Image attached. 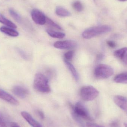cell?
Listing matches in <instances>:
<instances>
[{"label": "cell", "mask_w": 127, "mask_h": 127, "mask_svg": "<svg viewBox=\"0 0 127 127\" xmlns=\"http://www.w3.org/2000/svg\"><path fill=\"white\" fill-rule=\"evenodd\" d=\"M127 48H123L115 51L114 52V55L116 57L120 59L124 63L127 64Z\"/></svg>", "instance_id": "12"}, {"label": "cell", "mask_w": 127, "mask_h": 127, "mask_svg": "<svg viewBox=\"0 0 127 127\" xmlns=\"http://www.w3.org/2000/svg\"><path fill=\"white\" fill-rule=\"evenodd\" d=\"M46 23H47L50 26H51L54 28H56V29H57V30H62V28L59 25H58L56 23L54 22L53 21H52L50 19L47 17V19H46Z\"/></svg>", "instance_id": "22"}, {"label": "cell", "mask_w": 127, "mask_h": 127, "mask_svg": "<svg viewBox=\"0 0 127 127\" xmlns=\"http://www.w3.org/2000/svg\"><path fill=\"white\" fill-rule=\"evenodd\" d=\"M0 127H7L5 123L0 118Z\"/></svg>", "instance_id": "29"}, {"label": "cell", "mask_w": 127, "mask_h": 127, "mask_svg": "<svg viewBox=\"0 0 127 127\" xmlns=\"http://www.w3.org/2000/svg\"><path fill=\"white\" fill-rule=\"evenodd\" d=\"M22 117L26 120V121L33 127H43L37 121L34 119L28 113L26 112H21Z\"/></svg>", "instance_id": "10"}, {"label": "cell", "mask_w": 127, "mask_h": 127, "mask_svg": "<svg viewBox=\"0 0 127 127\" xmlns=\"http://www.w3.org/2000/svg\"><path fill=\"white\" fill-rule=\"evenodd\" d=\"M77 42L73 40H66L64 41H58L54 44L55 48L62 50H66L74 48L77 46Z\"/></svg>", "instance_id": "7"}, {"label": "cell", "mask_w": 127, "mask_h": 127, "mask_svg": "<svg viewBox=\"0 0 127 127\" xmlns=\"http://www.w3.org/2000/svg\"><path fill=\"white\" fill-rule=\"evenodd\" d=\"M19 53H20V54H21V56L23 57V58H25V59H27V56L24 52H22V51L19 50Z\"/></svg>", "instance_id": "30"}, {"label": "cell", "mask_w": 127, "mask_h": 127, "mask_svg": "<svg viewBox=\"0 0 127 127\" xmlns=\"http://www.w3.org/2000/svg\"><path fill=\"white\" fill-rule=\"evenodd\" d=\"M64 63L67 66V68H68L69 70L71 72L75 80L76 81H78L79 80V75L74 66L71 63H70L68 61L66 60H64Z\"/></svg>", "instance_id": "14"}, {"label": "cell", "mask_w": 127, "mask_h": 127, "mask_svg": "<svg viewBox=\"0 0 127 127\" xmlns=\"http://www.w3.org/2000/svg\"><path fill=\"white\" fill-rule=\"evenodd\" d=\"M118 0L120 1H127V0Z\"/></svg>", "instance_id": "31"}, {"label": "cell", "mask_w": 127, "mask_h": 127, "mask_svg": "<svg viewBox=\"0 0 127 127\" xmlns=\"http://www.w3.org/2000/svg\"><path fill=\"white\" fill-rule=\"evenodd\" d=\"M114 101L119 107L127 112V99L126 97L121 95H117L114 97Z\"/></svg>", "instance_id": "11"}, {"label": "cell", "mask_w": 127, "mask_h": 127, "mask_svg": "<svg viewBox=\"0 0 127 127\" xmlns=\"http://www.w3.org/2000/svg\"><path fill=\"white\" fill-rule=\"evenodd\" d=\"M94 0L95 1V0Z\"/></svg>", "instance_id": "32"}, {"label": "cell", "mask_w": 127, "mask_h": 127, "mask_svg": "<svg viewBox=\"0 0 127 127\" xmlns=\"http://www.w3.org/2000/svg\"><path fill=\"white\" fill-rule=\"evenodd\" d=\"M13 93L19 97L24 98L27 96L29 92L27 88L20 86H16L13 88Z\"/></svg>", "instance_id": "9"}, {"label": "cell", "mask_w": 127, "mask_h": 127, "mask_svg": "<svg viewBox=\"0 0 127 127\" xmlns=\"http://www.w3.org/2000/svg\"><path fill=\"white\" fill-rule=\"evenodd\" d=\"M112 30V28L109 25L92 27L85 30L82 33L83 38L89 39L100 35L107 33Z\"/></svg>", "instance_id": "1"}, {"label": "cell", "mask_w": 127, "mask_h": 127, "mask_svg": "<svg viewBox=\"0 0 127 127\" xmlns=\"http://www.w3.org/2000/svg\"><path fill=\"white\" fill-rule=\"evenodd\" d=\"M0 22L6 25L9 27L15 29L17 28V26L13 22L6 18L3 15L0 13Z\"/></svg>", "instance_id": "18"}, {"label": "cell", "mask_w": 127, "mask_h": 127, "mask_svg": "<svg viewBox=\"0 0 127 127\" xmlns=\"http://www.w3.org/2000/svg\"><path fill=\"white\" fill-rule=\"evenodd\" d=\"M72 116L74 120L77 123L79 127H86L83 121L81 120V118L75 115L73 112H72Z\"/></svg>", "instance_id": "21"}, {"label": "cell", "mask_w": 127, "mask_h": 127, "mask_svg": "<svg viewBox=\"0 0 127 127\" xmlns=\"http://www.w3.org/2000/svg\"><path fill=\"white\" fill-rule=\"evenodd\" d=\"M72 7L73 9L78 12H81L83 9V4L80 1H75L72 4Z\"/></svg>", "instance_id": "19"}, {"label": "cell", "mask_w": 127, "mask_h": 127, "mask_svg": "<svg viewBox=\"0 0 127 127\" xmlns=\"http://www.w3.org/2000/svg\"><path fill=\"white\" fill-rule=\"evenodd\" d=\"M0 30L2 32L6 35L12 36L17 37L19 35V33L18 31L13 29V28L9 27H1L0 28Z\"/></svg>", "instance_id": "13"}, {"label": "cell", "mask_w": 127, "mask_h": 127, "mask_svg": "<svg viewBox=\"0 0 127 127\" xmlns=\"http://www.w3.org/2000/svg\"><path fill=\"white\" fill-rule=\"evenodd\" d=\"M107 44L108 45V46H109L112 48H115L116 46V44L115 42H113V41H107Z\"/></svg>", "instance_id": "27"}, {"label": "cell", "mask_w": 127, "mask_h": 127, "mask_svg": "<svg viewBox=\"0 0 127 127\" xmlns=\"http://www.w3.org/2000/svg\"><path fill=\"white\" fill-rule=\"evenodd\" d=\"M99 92L92 86H85L81 88L80 95L81 98L85 101L93 100L99 95Z\"/></svg>", "instance_id": "3"}, {"label": "cell", "mask_w": 127, "mask_h": 127, "mask_svg": "<svg viewBox=\"0 0 127 127\" xmlns=\"http://www.w3.org/2000/svg\"><path fill=\"white\" fill-rule=\"evenodd\" d=\"M56 13L57 15L61 17H68L71 15L68 10L61 6H58L56 8Z\"/></svg>", "instance_id": "17"}, {"label": "cell", "mask_w": 127, "mask_h": 127, "mask_svg": "<svg viewBox=\"0 0 127 127\" xmlns=\"http://www.w3.org/2000/svg\"><path fill=\"white\" fill-rule=\"evenodd\" d=\"M37 113L38 115L40 117L41 119H43L44 118V115L43 112L40 111V110H37Z\"/></svg>", "instance_id": "26"}, {"label": "cell", "mask_w": 127, "mask_h": 127, "mask_svg": "<svg viewBox=\"0 0 127 127\" xmlns=\"http://www.w3.org/2000/svg\"><path fill=\"white\" fill-rule=\"evenodd\" d=\"M34 87L38 92L43 93H48L51 91L48 79L42 73H37L35 75Z\"/></svg>", "instance_id": "2"}, {"label": "cell", "mask_w": 127, "mask_h": 127, "mask_svg": "<svg viewBox=\"0 0 127 127\" xmlns=\"http://www.w3.org/2000/svg\"><path fill=\"white\" fill-rule=\"evenodd\" d=\"M9 13L11 16L18 22L21 21V17L19 15L15 12L14 10L12 9H9Z\"/></svg>", "instance_id": "20"}, {"label": "cell", "mask_w": 127, "mask_h": 127, "mask_svg": "<svg viewBox=\"0 0 127 127\" xmlns=\"http://www.w3.org/2000/svg\"><path fill=\"white\" fill-rule=\"evenodd\" d=\"M31 16L36 24L43 25L46 23L47 17L42 12L37 9H34L31 12Z\"/></svg>", "instance_id": "6"}, {"label": "cell", "mask_w": 127, "mask_h": 127, "mask_svg": "<svg viewBox=\"0 0 127 127\" xmlns=\"http://www.w3.org/2000/svg\"><path fill=\"white\" fill-rule=\"evenodd\" d=\"M114 81L118 83L127 84V73L124 72L118 75L114 78Z\"/></svg>", "instance_id": "15"}, {"label": "cell", "mask_w": 127, "mask_h": 127, "mask_svg": "<svg viewBox=\"0 0 127 127\" xmlns=\"http://www.w3.org/2000/svg\"><path fill=\"white\" fill-rule=\"evenodd\" d=\"M10 127H21L19 125L14 122H11L10 123Z\"/></svg>", "instance_id": "28"}, {"label": "cell", "mask_w": 127, "mask_h": 127, "mask_svg": "<svg viewBox=\"0 0 127 127\" xmlns=\"http://www.w3.org/2000/svg\"><path fill=\"white\" fill-rule=\"evenodd\" d=\"M114 72V69L111 66L106 64H101L95 68L94 74L96 77L104 79L111 77Z\"/></svg>", "instance_id": "4"}, {"label": "cell", "mask_w": 127, "mask_h": 127, "mask_svg": "<svg viewBox=\"0 0 127 127\" xmlns=\"http://www.w3.org/2000/svg\"><path fill=\"white\" fill-rule=\"evenodd\" d=\"M46 32L50 36L54 38L62 39L64 38L65 36V33L54 31L51 29H47Z\"/></svg>", "instance_id": "16"}, {"label": "cell", "mask_w": 127, "mask_h": 127, "mask_svg": "<svg viewBox=\"0 0 127 127\" xmlns=\"http://www.w3.org/2000/svg\"><path fill=\"white\" fill-rule=\"evenodd\" d=\"M0 98L13 105L16 106L19 104L18 101L17 100L9 93L1 88H0Z\"/></svg>", "instance_id": "8"}, {"label": "cell", "mask_w": 127, "mask_h": 127, "mask_svg": "<svg viewBox=\"0 0 127 127\" xmlns=\"http://www.w3.org/2000/svg\"><path fill=\"white\" fill-rule=\"evenodd\" d=\"M86 126L87 127H104L99 125L91 122H88L86 123Z\"/></svg>", "instance_id": "24"}, {"label": "cell", "mask_w": 127, "mask_h": 127, "mask_svg": "<svg viewBox=\"0 0 127 127\" xmlns=\"http://www.w3.org/2000/svg\"><path fill=\"white\" fill-rule=\"evenodd\" d=\"M72 112L81 118L91 121H93V119L91 117L88 109L81 102H78L72 107Z\"/></svg>", "instance_id": "5"}, {"label": "cell", "mask_w": 127, "mask_h": 127, "mask_svg": "<svg viewBox=\"0 0 127 127\" xmlns=\"http://www.w3.org/2000/svg\"><path fill=\"white\" fill-rule=\"evenodd\" d=\"M74 54V51H72L67 52L64 55V57H65V59L66 60L68 61L71 60L73 58Z\"/></svg>", "instance_id": "23"}, {"label": "cell", "mask_w": 127, "mask_h": 127, "mask_svg": "<svg viewBox=\"0 0 127 127\" xmlns=\"http://www.w3.org/2000/svg\"><path fill=\"white\" fill-rule=\"evenodd\" d=\"M110 126L111 127H120L119 123L116 121H114L111 122L110 124Z\"/></svg>", "instance_id": "25"}]
</instances>
